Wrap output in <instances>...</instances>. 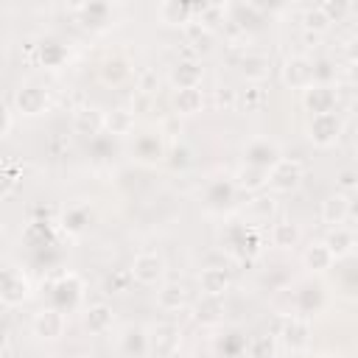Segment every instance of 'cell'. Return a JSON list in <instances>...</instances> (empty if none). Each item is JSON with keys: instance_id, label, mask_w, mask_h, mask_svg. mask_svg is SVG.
I'll list each match as a JSON object with an SVG mask.
<instances>
[{"instance_id": "obj_25", "label": "cell", "mask_w": 358, "mask_h": 358, "mask_svg": "<svg viewBox=\"0 0 358 358\" xmlns=\"http://www.w3.org/2000/svg\"><path fill=\"white\" fill-rule=\"evenodd\" d=\"M268 241H271L274 249H294L302 241V229H299V224H294L288 218H280V221L271 224Z\"/></svg>"}, {"instance_id": "obj_1", "label": "cell", "mask_w": 358, "mask_h": 358, "mask_svg": "<svg viewBox=\"0 0 358 358\" xmlns=\"http://www.w3.org/2000/svg\"><path fill=\"white\" fill-rule=\"evenodd\" d=\"M305 179V168L299 159H291V157H280L271 168H268V176H266V187L271 193H294Z\"/></svg>"}, {"instance_id": "obj_30", "label": "cell", "mask_w": 358, "mask_h": 358, "mask_svg": "<svg viewBox=\"0 0 358 358\" xmlns=\"http://www.w3.org/2000/svg\"><path fill=\"white\" fill-rule=\"evenodd\" d=\"M185 36H187V42L199 50V53H210L213 50V45H215V31H210L207 25H201V22H190V25H185Z\"/></svg>"}, {"instance_id": "obj_38", "label": "cell", "mask_w": 358, "mask_h": 358, "mask_svg": "<svg viewBox=\"0 0 358 358\" xmlns=\"http://www.w3.org/2000/svg\"><path fill=\"white\" fill-rule=\"evenodd\" d=\"M358 176H355V171H341L338 173V193H344V196H352V190H355V182Z\"/></svg>"}, {"instance_id": "obj_39", "label": "cell", "mask_w": 358, "mask_h": 358, "mask_svg": "<svg viewBox=\"0 0 358 358\" xmlns=\"http://www.w3.org/2000/svg\"><path fill=\"white\" fill-rule=\"evenodd\" d=\"M11 123H14V117H11V112H8V106H3L0 103V140L8 134V129H11Z\"/></svg>"}, {"instance_id": "obj_9", "label": "cell", "mask_w": 358, "mask_h": 358, "mask_svg": "<svg viewBox=\"0 0 358 358\" xmlns=\"http://www.w3.org/2000/svg\"><path fill=\"white\" fill-rule=\"evenodd\" d=\"M302 103L310 115H324V112H336L338 106V90L330 84V81H322V84H310L305 92H302Z\"/></svg>"}, {"instance_id": "obj_32", "label": "cell", "mask_w": 358, "mask_h": 358, "mask_svg": "<svg viewBox=\"0 0 358 358\" xmlns=\"http://www.w3.org/2000/svg\"><path fill=\"white\" fill-rule=\"evenodd\" d=\"M330 17L322 11V6H310V8H305V14H302V28H305V34H310V36H322L324 31H330Z\"/></svg>"}, {"instance_id": "obj_4", "label": "cell", "mask_w": 358, "mask_h": 358, "mask_svg": "<svg viewBox=\"0 0 358 358\" xmlns=\"http://www.w3.org/2000/svg\"><path fill=\"white\" fill-rule=\"evenodd\" d=\"M129 274L134 282L140 285H159L162 277H165V257L159 252H140L131 266H129Z\"/></svg>"}, {"instance_id": "obj_8", "label": "cell", "mask_w": 358, "mask_h": 358, "mask_svg": "<svg viewBox=\"0 0 358 358\" xmlns=\"http://www.w3.org/2000/svg\"><path fill=\"white\" fill-rule=\"evenodd\" d=\"M31 296V282L22 271L17 268H8L0 274V302L8 305V308H17L22 302H28Z\"/></svg>"}, {"instance_id": "obj_42", "label": "cell", "mask_w": 358, "mask_h": 358, "mask_svg": "<svg viewBox=\"0 0 358 358\" xmlns=\"http://www.w3.org/2000/svg\"><path fill=\"white\" fill-rule=\"evenodd\" d=\"M0 241H3V224H0Z\"/></svg>"}, {"instance_id": "obj_18", "label": "cell", "mask_w": 358, "mask_h": 358, "mask_svg": "<svg viewBox=\"0 0 358 358\" xmlns=\"http://www.w3.org/2000/svg\"><path fill=\"white\" fill-rule=\"evenodd\" d=\"M157 14L165 25H190L196 20V3H179V0H165L157 6Z\"/></svg>"}, {"instance_id": "obj_26", "label": "cell", "mask_w": 358, "mask_h": 358, "mask_svg": "<svg viewBox=\"0 0 358 358\" xmlns=\"http://www.w3.org/2000/svg\"><path fill=\"white\" fill-rule=\"evenodd\" d=\"M187 305V288L182 282H162L157 288V308L165 313H176Z\"/></svg>"}, {"instance_id": "obj_19", "label": "cell", "mask_w": 358, "mask_h": 358, "mask_svg": "<svg viewBox=\"0 0 358 358\" xmlns=\"http://www.w3.org/2000/svg\"><path fill=\"white\" fill-rule=\"evenodd\" d=\"M134 126H137V115L129 106H115L103 112V131H109L112 137H129Z\"/></svg>"}, {"instance_id": "obj_6", "label": "cell", "mask_w": 358, "mask_h": 358, "mask_svg": "<svg viewBox=\"0 0 358 358\" xmlns=\"http://www.w3.org/2000/svg\"><path fill=\"white\" fill-rule=\"evenodd\" d=\"M310 336H313V327L305 316H288L282 319L280 324V344L291 352H302L310 347Z\"/></svg>"}, {"instance_id": "obj_41", "label": "cell", "mask_w": 358, "mask_h": 358, "mask_svg": "<svg viewBox=\"0 0 358 358\" xmlns=\"http://www.w3.org/2000/svg\"><path fill=\"white\" fill-rule=\"evenodd\" d=\"M81 358H98V355H81Z\"/></svg>"}, {"instance_id": "obj_29", "label": "cell", "mask_w": 358, "mask_h": 358, "mask_svg": "<svg viewBox=\"0 0 358 358\" xmlns=\"http://www.w3.org/2000/svg\"><path fill=\"white\" fill-rule=\"evenodd\" d=\"M204 109V92L199 87L193 90H176L173 95V112L182 115V117H193Z\"/></svg>"}, {"instance_id": "obj_5", "label": "cell", "mask_w": 358, "mask_h": 358, "mask_svg": "<svg viewBox=\"0 0 358 358\" xmlns=\"http://www.w3.org/2000/svg\"><path fill=\"white\" fill-rule=\"evenodd\" d=\"M48 106H50L48 90L39 87V84H34V81L22 84V87L14 92V109H17L20 115H25V117H39V115L48 112Z\"/></svg>"}, {"instance_id": "obj_15", "label": "cell", "mask_w": 358, "mask_h": 358, "mask_svg": "<svg viewBox=\"0 0 358 358\" xmlns=\"http://www.w3.org/2000/svg\"><path fill=\"white\" fill-rule=\"evenodd\" d=\"M70 126H73V131H76V134H81V137H95V134H101V131H103V112H101L98 106L84 103V106L73 109Z\"/></svg>"}, {"instance_id": "obj_2", "label": "cell", "mask_w": 358, "mask_h": 358, "mask_svg": "<svg viewBox=\"0 0 358 358\" xmlns=\"http://www.w3.org/2000/svg\"><path fill=\"white\" fill-rule=\"evenodd\" d=\"M316 62L310 59V56H305V53H291V56H285V62H282V67H280V78H282V84L288 87V90H308L310 84H316V67H313Z\"/></svg>"}, {"instance_id": "obj_36", "label": "cell", "mask_w": 358, "mask_h": 358, "mask_svg": "<svg viewBox=\"0 0 358 358\" xmlns=\"http://www.w3.org/2000/svg\"><path fill=\"white\" fill-rule=\"evenodd\" d=\"M322 6V11L330 17V22H338L347 11H350V3H344V0H338V3H333V0H324V3H319Z\"/></svg>"}, {"instance_id": "obj_13", "label": "cell", "mask_w": 358, "mask_h": 358, "mask_svg": "<svg viewBox=\"0 0 358 358\" xmlns=\"http://www.w3.org/2000/svg\"><path fill=\"white\" fill-rule=\"evenodd\" d=\"M201 78H204V67H201V62H196V59H179V62L171 67V76H168V81L173 84V90H193V87H201Z\"/></svg>"}, {"instance_id": "obj_37", "label": "cell", "mask_w": 358, "mask_h": 358, "mask_svg": "<svg viewBox=\"0 0 358 358\" xmlns=\"http://www.w3.org/2000/svg\"><path fill=\"white\" fill-rule=\"evenodd\" d=\"M215 106H218V109H232V106H238V92L229 90V87H221V90L215 92Z\"/></svg>"}, {"instance_id": "obj_24", "label": "cell", "mask_w": 358, "mask_h": 358, "mask_svg": "<svg viewBox=\"0 0 358 358\" xmlns=\"http://www.w3.org/2000/svg\"><path fill=\"white\" fill-rule=\"evenodd\" d=\"M266 176H268L266 168H255V165H246L243 162L232 173V187L235 190H243V193H260L266 187Z\"/></svg>"}, {"instance_id": "obj_35", "label": "cell", "mask_w": 358, "mask_h": 358, "mask_svg": "<svg viewBox=\"0 0 358 358\" xmlns=\"http://www.w3.org/2000/svg\"><path fill=\"white\" fill-rule=\"evenodd\" d=\"M238 103H241L246 112L260 109V103H263V90H260V87H249L243 95H238Z\"/></svg>"}, {"instance_id": "obj_21", "label": "cell", "mask_w": 358, "mask_h": 358, "mask_svg": "<svg viewBox=\"0 0 358 358\" xmlns=\"http://www.w3.org/2000/svg\"><path fill=\"white\" fill-rule=\"evenodd\" d=\"M268 73H271V59L266 53H260V50H246L243 53V59H241V76L246 81L260 84V81L268 78Z\"/></svg>"}, {"instance_id": "obj_10", "label": "cell", "mask_w": 358, "mask_h": 358, "mask_svg": "<svg viewBox=\"0 0 358 358\" xmlns=\"http://www.w3.org/2000/svg\"><path fill=\"white\" fill-rule=\"evenodd\" d=\"M227 246L235 257H255L260 252V232L246 224H235L227 229Z\"/></svg>"}, {"instance_id": "obj_7", "label": "cell", "mask_w": 358, "mask_h": 358, "mask_svg": "<svg viewBox=\"0 0 358 358\" xmlns=\"http://www.w3.org/2000/svg\"><path fill=\"white\" fill-rule=\"evenodd\" d=\"M64 327H67V316H64V310H59L53 305L36 310V316H34V336L42 341H59L64 336Z\"/></svg>"}, {"instance_id": "obj_34", "label": "cell", "mask_w": 358, "mask_h": 358, "mask_svg": "<svg viewBox=\"0 0 358 358\" xmlns=\"http://www.w3.org/2000/svg\"><path fill=\"white\" fill-rule=\"evenodd\" d=\"M246 352H249V358H274V338L266 333L252 336L246 341Z\"/></svg>"}, {"instance_id": "obj_22", "label": "cell", "mask_w": 358, "mask_h": 358, "mask_svg": "<svg viewBox=\"0 0 358 358\" xmlns=\"http://www.w3.org/2000/svg\"><path fill=\"white\" fill-rule=\"evenodd\" d=\"M302 266L310 274H327L336 266V257L330 255V249L324 246V241H313L305 252H302Z\"/></svg>"}, {"instance_id": "obj_27", "label": "cell", "mask_w": 358, "mask_h": 358, "mask_svg": "<svg viewBox=\"0 0 358 358\" xmlns=\"http://www.w3.org/2000/svg\"><path fill=\"white\" fill-rule=\"evenodd\" d=\"M324 246L330 249V255H333L336 260L350 257V255L355 252V232H352L350 227H333L330 235L324 238Z\"/></svg>"}, {"instance_id": "obj_28", "label": "cell", "mask_w": 358, "mask_h": 358, "mask_svg": "<svg viewBox=\"0 0 358 358\" xmlns=\"http://www.w3.org/2000/svg\"><path fill=\"white\" fill-rule=\"evenodd\" d=\"M193 319H196L199 324H204V327L218 324V322L224 319V299H221V296H204V294H201L199 305L193 308Z\"/></svg>"}, {"instance_id": "obj_12", "label": "cell", "mask_w": 358, "mask_h": 358, "mask_svg": "<svg viewBox=\"0 0 358 358\" xmlns=\"http://www.w3.org/2000/svg\"><path fill=\"white\" fill-rule=\"evenodd\" d=\"M182 344V330L173 322H162L148 333V347L157 355H173Z\"/></svg>"}, {"instance_id": "obj_40", "label": "cell", "mask_w": 358, "mask_h": 358, "mask_svg": "<svg viewBox=\"0 0 358 358\" xmlns=\"http://www.w3.org/2000/svg\"><path fill=\"white\" fill-rule=\"evenodd\" d=\"M8 344H11V336H8L6 327H0V358L8 352Z\"/></svg>"}, {"instance_id": "obj_31", "label": "cell", "mask_w": 358, "mask_h": 358, "mask_svg": "<svg viewBox=\"0 0 358 358\" xmlns=\"http://www.w3.org/2000/svg\"><path fill=\"white\" fill-rule=\"evenodd\" d=\"M162 154V140L157 134H140L134 140V157H140L143 162H159Z\"/></svg>"}, {"instance_id": "obj_33", "label": "cell", "mask_w": 358, "mask_h": 358, "mask_svg": "<svg viewBox=\"0 0 358 358\" xmlns=\"http://www.w3.org/2000/svg\"><path fill=\"white\" fill-rule=\"evenodd\" d=\"M20 179H22V168L17 162H3L0 165V201L8 199L20 187Z\"/></svg>"}, {"instance_id": "obj_14", "label": "cell", "mask_w": 358, "mask_h": 358, "mask_svg": "<svg viewBox=\"0 0 358 358\" xmlns=\"http://www.w3.org/2000/svg\"><path fill=\"white\" fill-rule=\"evenodd\" d=\"M81 322H84V330L90 336H106L115 324V310L106 302H92L90 308H84Z\"/></svg>"}, {"instance_id": "obj_11", "label": "cell", "mask_w": 358, "mask_h": 358, "mask_svg": "<svg viewBox=\"0 0 358 358\" xmlns=\"http://www.w3.org/2000/svg\"><path fill=\"white\" fill-rule=\"evenodd\" d=\"M280 157H282L280 145H277L274 140H268V137H255V140L246 143V148H243V162H246V165H255V168H266V171H268Z\"/></svg>"}, {"instance_id": "obj_20", "label": "cell", "mask_w": 358, "mask_h": 358, "mask_svg": "<svg viewBox=\"0 0 358 358\" xmlns=\"http://www.w3.org/2000/svg\"><path fill=\"white\" fill-rule=\"evenodd\" d=\"M274 213H277V201H274V196H263V193H257L255 199L246 201V210H243V215H246V227L260 229L263 224L271 221Z\"/></svg>"}, {"instance_id": "obj_3", "label": "cell", "mask_w": 358, "mask_h": 358, "mask_svg": "<svg viewBox=\"0 0 358 358\" xmlns=\"http://www.w3.org/2000/svg\"><path fill=\"white\" fill-rule=\"evenodd\" d=\"M308 140L316 145V148H330L341 140L344 134V120L338 112H324V115H310L308 120Z\"/></svg>"}, {"instance_id": "obj_17", "label": "cell", "mask_w": 358, "mask_h": 358, "mask_svg": "<svg viewBox=\"0 0 358 358\" xmlns=\"http://www.w3.org/2000/svg\"><path fill=\"white\" fill-rule=\"evenodd\" d=\"M229 285H232V277H229V271L224 266H207L199 274V288H201L204 296H221L224 299Z\"/></svg>"}, {"instance_id": "obj_16", "label": "cell", "mask_w": 358, "mask_h": 358, "mask_svg": "<svg viewBox=\"0 0 358 358\" xmlns=\"http://www.w3.org/2000/svg\"><path fill=\"white\" fill-rule=\"evenodd\" d=\"M319 215H322V221L333 229V227H344L347 224V218L352 215V204H350V196H344V193H333V196H327L324 201H322V210H319Z\"/></svg>"}, {"instance_id": "obj_23", "label": "cell", "mask_w": 358, "mask_h": 358, "mask_svg": "<svg viewBox=\"0 0 358 358\" xmlns=\"http://www.w3.org/2000/svg\"><path fill=\"white\" fill-rule=\"evenodd\" d=\"M98 73H101V81H103V84H109V87H120L123 81H129V76H131V64H129L126 56L115 53V56H106V59L101 62Z\"/></svg>"}]
</instances>
